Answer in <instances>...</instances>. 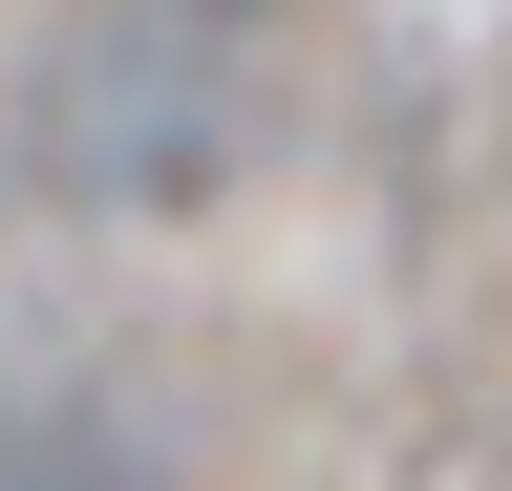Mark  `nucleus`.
I'll list each match as a JSON object with an SVG mask.
<instances>
[{"label":"nucleus","instance_id":"1","mask_svg":"<svg viewBox=\"0 0 512 491\" xmlns=\"http://www.w3.org/2000/svg\"><path fill=\"white\" fill-rule=\"evenodd\" d=\"M150 22H192V43H214V22H278V0H150Z\"/></svg>","mask_w":512,"mask_h":491}]
</instances>
